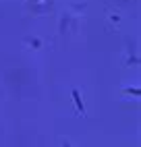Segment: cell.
Instances as JSON below:
<instances>
[{
  "instance_id": "cell-1",
  "label": "cell",
  "mask_w": 141,
  "mask_h": 147,
  "mask_svg": "<svg viewBox=\"0 0 141 147\" xmlns=\"http://www.w3.org/2000/svg\"><path fill=\"white\" fill-rule=\"evenodd\" d=\"M73 100H75V104H77V110L83 112V102H81V97H79V91H77V89H73Z\"/></svg>"
},
{
  "instance_id": "cell-2",
  "label": "cell",
  "mask_w": 141,
  "mask_h": 147,
  "mask_svg": "<svg viewBox=\"0 0 141 147\" xmlns=\"http://www.w3.org/2000/svg\"><path fill=\"white\" fill-rule=\"evenodd\" d=\"M64 147H68V143H64Z\"/></svg>"
}]
</instances>
